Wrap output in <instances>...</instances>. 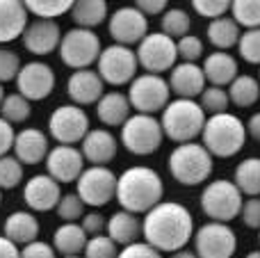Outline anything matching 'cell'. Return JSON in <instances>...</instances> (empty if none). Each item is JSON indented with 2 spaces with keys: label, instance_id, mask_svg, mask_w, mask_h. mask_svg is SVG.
<instances>
[{
  "label": "cell",
  "instance_id": "cell-24",
  "mask_svg": "<svg viewBox=\"0 0 260 258\" xmlns=\"http://www.w3.org/2000/svg\"><path fill=\"white\" fill-rule=\"evenodd\" d=\"M3 236L16 247H25L39 240V219L32 210H14L3 224Z\"/></svg>",
  "mask_w": 260,
  "mask_h": 258
},
{
  "label": "cell",
  "instance_id": "cell-2",
  "mask_svg": "<svg viewBox=\"0 0 260 258\" xmlns=\"http://www.w3.org/2000/svg\"><path fill=\"white\" fill-rule=\"evenodd\" d=\"M165 197V183L162 176L151 167H137L123 169L117 176V197L121 210H128L133 215L144 213L146 215L153 206H157Z\"/></svg>",
  "mask_w": 260,
  "mask_h": 258
},
{
  "label": "cell",
  "instance_id": "cell-13",
  "mask_svg": "<svg viewBox=\"0 0 260 258\" xmlns=\"http://www.w3.org/2000/svg\"><path fill=\"white\" fill-rule=\"evenodd\" d=\"M192 245L199 258H233L238 249V236L229 224L208 222L194 229Z\"/></svg>",
  "mask_w": 260,
  "mask_h": 258
},
{
  "label": "cell",
  "instance_id": "cell-11",
  "mask_svg": "<svg viewBox=\"0 0 260 258\" xmlns=\"http://www.w3.org/2000/svg\"><path fill=\"white\" fill-rule=\"evenodd\" d=\"M135 55H137L139 67L146 73H153V76H162L178 64L176 41L167 37L165 32H148L137 44Z\"/></svg>",
  "mask_w": 260,
  "mask_h": 258
},
{
  "label": "cell",
  "instance_id": "cell-36",
  "mask_svg": "<svg viewBox=\"0 0 260 258\" xmlns=\"http://www.w3.org/2000/svg\"><path fill=\"white\" fill-rule=\"evenodd\" d=\"M32 114V103L27 99H23L18 91H14V94H7L3 101V105H0V117L5 119V121H9L14 126V123H23L27 121Z\"/></svg>",
  "mask_w": 260,
  "mask_h": 258
},
{
  "label": "cell",
  "instance_id": "cell-28",
  "mask_svg": "<svg viewBox=\"0 0 260 258\" xmlns=\"http://www.w3.org/2000/svg\"><path fill=\"white\" fill-rule=\"evenodd\" d=\"M89 236L78 222H64L53 231V249L59 256H80L87 247Z\"/></svg>",
  "mask_w": 260,
  "mask_h": 258
},
{
  "label": "cell",
  "instance_id": "cell-27",
  "mask_svg": "<svg viewBox=\"0 0 260 258\" xmlns=\"http://www.w3.org/2000/svg\"><path fill=\"white\" fill-rule=\"evenodd\" d=\"M105 236L117 247H128L133 242H139L142 238V219L128 210H117L108 217Z\"/></svg>",
  "mask_w": 260,
  "mask_h": 258
},
{
  "label": "cell",
  "instance_id": "cell-25",
  "mask_svg": "<svg viewBox=\"0 0 260 258\" xmlns=\"http://www.w3.org/2000/svg\"><path fill=\"white\" fill-rule=\"evenodd\" d=\"M201 69H203L206 80L212 87H224V89L240 76L238 59L231 53H224V50H212L210 55H206Z\"/></svg>",
  "mask_w": 260,
  "mask_h": 258
},
{
  "label": "cell",
  "instance_id": "cell-52",
  "mask_svg": "<svg viewBox=\"0 0 260 258\" xmlns=\"http://www.w3.org/2000/svg\"><path fill=\"white\" fill-rule=\"evenodd\" d=\"M0 258H21V247H16L12 240L0 236Z\"/></svg>",
  "mask_w": 260,
  "mask_h": 258
},
{
  "label": "cell",
  "instance_id": "cell-9",
  "mask_svg": "<svg viewBox=\"0 0 260 258\" xmlns=\"http://www.w3.org/2000/svg\"><path fill=\"white\" fill-rule=\"evenodd\" d=\"M128 101L130 108L137 114H157L169 105L171 101V89L167 78L153 76V73H142L130 82L128 89Z\"/></svg>",
  "mask_w": 260,
  "mask_h": 258
},
{
  "label": "cell",
  "instance_id": "cell-35",
  "mask_svg": "<svg viewBox=\"0 0 260 258\" xmlns=\"http://www.w3.org/2000/svg\"><path fill=\"white\" fill-rule=\"evenodd\" d=\"M27 14H35L41 21H57L64 14H71L73 0H25Z\"/></svg>",
  "mask_w": 260,
  "mask_h": 258
},
{
  "label": "cell",
  "instance_id": "cell-23",
  "mask_svg": "<svg viewBox=\"0 0 260 258\" xmlns=\"http://www.w3.org/2000/svg\"><path fill=\"white\" fill-rule=\"evenodd\" d=\"M50 151L48 135L39 128H23L21 133H16L12 146V155L21 165H39L46 160Z\"/></svg>",
  "mask_w": 260,
  "mask_h": 258
},
{
  "label": "cell",
  "instance_id": "cell-40",
  "mask_svg": "<svg viewBox=\"0 0 260 258\" xmlns=\"http://www.w3.org/2000/svg\"><path fill=\"white\" fill-rule=\"evenodd\" d=\"M23 181V165L14 155L0 158V190H14Z\"/></svg>",
  "mask_w": 260,
  "mask_h": 258
},
{
  "label": "cell",
  "instance_id": "cell-20",
  "mask_svg": "<svg viewBox=\"0 0 260 258\" xmlns=\"http://www.w3.org/2000/svg\"><path fill=\"white\" fill-rule=\"evenodd\" d=\"M103 94H105V82L101 80L96 69H80V71H73L71 76H69L67 96L78 108L99 103Z\"/></svg>",
  "mask_w": 260,
  "mask_h": 258
},
{
  "label": "cell",
  "instance_id": "cell-16",
  "mask_svg": "<svg viewBox=\"0 0 260 258\" xmlns=\"http://www.w3.org/2000/svg\"><path fill=\"white\" fill-rule=\"evenodd\" d=\"M16 91L32 101H46L55 89V71L50 64L41 62V59H32V62H25L21 67L16 76Z\"/></svg>",
  "mask_w": 260,
  "mask_h": 258
},
{
  "label": "cell",
  "instance_id": "cell-14",
  "mask_svg": "<svg viewBox=\"0 0 260 258\" xmlns=\"http://www.w3.org/2000/svg\"><path fill=\"white\" fill-rule=\"evenodd\" d=\"M76 195L85 201V206H108L117 197V174L110 167H85L76 181Z\"/></svg>",
  "mask_w": 260,
  "mask_h": 258
},
{
  "label": "cell",
  "instance_id": "cell-39",
  "mask_svg": "<svg viewBox=\"0 0 260 258\" xmlns=\"http://www.w3.org/2000/svg\"><path fill=\"white\" fill-rule=\"evenodd\" d=\"M55 213H57V217L62 219V222H78V219L85 217L87 206L76 192H69V195H62Z\"/></svg>",
  "mask_w": 260,
  "mask_h": 258
},
{
  "label": "cell",
  "instance_id": "cell-4",
  "mask_svg": "<svg viewBox=\"0 0 260 258\" xmlns=\"http://www.w3.org/2000/svg\"><path fill=\"white\" fill-rule=\"evenodd\" d=\"M206 119L208 117L199 105V101L174 99L162 110L160 126L167 140L176 142V144H185V142H197V137H201Z\"/></svg>",
  "mask_w": 260,
  "mask_h": 258
},
{
  "label": "cell",
  "instance_id": "cell-38",
  "mask_svg": "<svg viewBox=\"0 0 260 258\" xmlns=\"http://www.w3.org/2000/svg\"><path fill=\"white\" fill-rule=\"evenodd\" d=\"M199 105L203 108V112L208 114V117H212V114H221L229 110L231 101H229V91L224 89V87H206L203 89V94L199 96Z\"/></svg>",
  "mask_w": 260,
  "mask_h": 258
},
{
  "label": "cell",
  "instance_id": "cell-15",
  "mask_svg": "<svg viewBox=\"0 0 260 258\" xmlns=\"http://www.w3.org/2000/svg\"><path fill=\"white\" fill-rule=\"evenodd\" d=\"M108 32L114 44L133 48L148 35V18L135 5H123L110 14Z\"/></svg>",
  "mask_w": 260,
  "mask_h": 258
},
{
  "label": "cell",
  "instance_id": "cell-44",
  "mask_svg": "<svg viewBox=\"0 0 260 258\" xmlns=\"http://www.w3.org/2000/svg\"><path fill=\"white\" fill-rule=\"evenodd\" d=\"M176 50H178V59L180 62H189L197 64L203 57V41L197 35H185L183 39L176 41Z\"/></svg>",
  "mask_w": 260,
  "mask_h": 258
},
{
  "label": "cell",
  "instance_id": "cell-5",
  "mask_svg": "<svg viewBox=\"0 0 260 258\" xmlns=\"http://www.w3.org/2000/svg\"><path fill=\"white\" fill-rule=\"evenodd\" d=\"M169 174L176 183L185 187L201 185L210 178L215 169V158L208 153V149L201 142H185L176 144V149L169 153Z\"/></svg>",
  "mask_w": 260,
  "mask_h": 258
},
{
  "label": "cell",
  "instance_id": "cell-42",
  "mask_svg": "<svg viewBox=\"0 0 260 258\" xmlns=\"http://www.w3.org/2000/svg\"><path fill=\"white\" fill-rule=\"evenodd\" d=\"M82 258H119V247L108 236H94L87 240Z\"/></svg>",
  "mask_w": 260,
  "mask_h": 258
},
{
  "label": "cell",
  "instance_id": "cell-49",
  "mask_svg": "<svg viewBox=\"0 0 260 258\" xmlns=\"http://www.w3.org/2000/svg\"><path fill=\"white\" fill-rule=\"evenodd\" d=\"M21 258H57V251L53 249L50 242L35 240L30 245L21 247Z\"/></svg>",
  "mask_w": 260,
  "mask_h": 258
},
{
  "label": "cell",
  "instance_id": "cell-30",
  "mask_svg": "<svg viewBox=\"0 0 260 258\" xmlns=\"http://www.w3.org/2000/svg\"><path fill=\"white\" fill-rule=\"evenodd\" d=\"M71 18L76 27L96 30L110 18V9L105 0H76L71 7Z\"/></svg>",
  "mask_w": 260,
  "mask_h": 258
},
{
  "label": "cell",
  "instance_id": "cell-18",
  "mask_svg": "<svg viewBox=\"0 0 260 258\" xmlns=\"http://www.w3.org/2000/svg\"><path fill=\"white\" fill-rule=\"evenodd\" d=\"M62 199V187L55 178H50L48 174H35L32 178H27L23 185V201L32 213H48L55 210Z\"/></svg>",
  "mask_w": 260,
  "mask_h": 258
},
{
  "label": "cell",
  "instance_id": "cell-55",
  "mask_svg": "<svg viewBox=\"0 0 260 258\" xmlns=\"http://www.w3.org/2000/svg\"><path fill=\"white\" fill-rule=\"evenodd\" d=\"M244 258H260V247H258V249H251Z\"/></svg>",
  "mask_w": 260,
  "mask_h": 258
},
{
  "label": "cell",
  "instance_id": "cell-37",
  "mask_svg": "<svg viewBox=\"0 0 260 258\" xmlns=\"http://www.w3.org/2000/svg\"><path fill=\"white\" fill-rule=\"evenodd\" d=\"M231 18L240 27L258 30L260 27V0H235V3H231Z\"/></svg>",
  "mask_w": 260,
  "mask_h": 258
},
{
  "label": "cell",
  "instance_id": "cell-45",
  "mask_svg": "<svg viewBox=\"0 0 260 258\" xmlns=\"http://www.w3.org/2000/svg\"><path fill=\"white\" fill-rule=\"evenodd\" d=\"M192 9L199 16L215 21V18L226 16V12H231V3L229 0H194Z\"/></svg>",
  "mask_w": 260,
  "mask_h": 258
},
{
  "label": "cell",
  "instance_id": "cell-17",
  "mask_svg": "<svg viewBox=\"0 0 260 258\" xmlns=\"http://www.w3.org/2000/svg\"><path fill=\"white\" fill-rule=\"evenodd\" d=\"M46 174L62 185V183H76L85 172V158L76 146L55 144L46 155Z\"/></svg>",
  "mask_w": 260,
  "mask_h": 258
},
{
  "label": "cell",
  "instance_id": "cell-26",
  "mask_svg": "<svg viewBox=\"0 0 260 258\" xmlns=\"http://www.w3.org/2000/svg\"><path fill=\"white\" fill-rule=\"evenodd\" d=\"M27 23L25 5L18 0H0V46L23 37Z\"/></svg>",
  "mask_w": 260,
  "mask_h": 258
},
{
  "label": "cell",
  "instance_id": "cell-58",
  "mask_svg": "<svg viewBox=\"0 0 260 258\" xmlns=\"http://www.w3.org/2000/svg\"><path fill=\"white\" fill-rule=\"evenodd\" d=\"M0 204H3V190H0Z\"/></svg>",
  "mask_w": 260,
  "mask_h": 258
},
{
  "label": "cell",
  "instance_id": "cell-29",
  "mask_svg": "<svg viewBox=\"0 0 260 258\" xmlns=\"http://www.w3.org/2000/svg\"><path fill=\"white\" fill-rule=\"evenodd\" d=\"M96 117L101 123L110 128H121L130 117V101L121 91H108L101 96V101L96 103Z\"/></svg>",
  "mask_w": 260,
  "mask_h": 258
},
{
  "label": "cell",
  "instance_id": "cell-12",
  "mask_svg": "<svg viewBox=\"0 0 260 258\" xmlns=\"http://www.w3.org/2000/svg\"><path fill=\"white\" fill-rule=\"evenodd\" d=\"M89 131V114L73 103L57 105L48 117V135L57 144L76 146L78 142L85 140V135Z\"/></svg>",
  "mask_w": 260,
  "mask_h": 258
},
{
  "label": "cell",
  "instance_id": "cell-31",
  "mask_svg": "<svg viewBox=\"0 0 260 258\" xmlns=\"http://www.w3.org/2000/svg\"><path fill=\"white\" fill-rule=\"evenodd\" d=\"M206 37H208V41L215 46V50L229 53V48L238 46V41H240V25L231 16L215 18V21L208 23Z\"/></svg>",
  "mask_w": 260,
  "mask_h": 258
},
{
  "label": "cell",
  "instance_id": "cell-43",
  "mask_svg": "<svg viewBox=\"0 0 260 258\" xmlns=\"http://www.w3.org/2000/svg\"><path fill=\"white\" fill-rule=\"evenodd\" d=\"M21 67L23 64H21V57H18L16 50L7 48V46H0V85L16 80Z\"/></svg>",
  "mask_w": 260,
  "mask_h": 258
},
{
  "label": "cell",
  "instance_id": "cell-48",
  "mask_svg": "<svg viewBox=\"0 0 260 258\" xmlns=\"http://www.w3.org/2000/svg\"><path fill=\"white\" fill-rule=\"evenodd\" d=\"M119 258H165L157 249H153L148 242H133L119 249Z\"/></svg>",
  "mask_w": 260,
  "mask_h": 258
},
{
  "label": "cell",
  "instance_id": "cell-22",
  "mask_svg": "<svg viewBox=\"0 0 260 258\" xmlns=\"http://www.w3.org/2000/svg\"><path fill=\"white\" fill-rule=\"evenodd\" d=\"M169 89L171 94H176V99H189L197 101L199 96L206 89V76L203 69L199 64H189V62H178L174 69L169 71Z\"/></svg>",
  "mask_w": 260,
  "mask_h": 258
},
{
  "label": "cell",
  "instance_id": "cell-34",
  "mask_svg": "<svg viewBox=\"0 0 260 258\" xmlns=\"http://www.w3.org/2000/svg\"><path fill=\"white\" fill-rule=\"evenodd\" d=\"M189 27H192V16L183 7H169L160 16V32H165L174 41L189 35Z\"/></svg>",
  "mask_w": 260,
  "mask_h": 258
},
{
  "label": "cell",
  "instance_id": "cell-10",
  "mask_svg": "<svg viewBox=\"0 0 260 258\" xmlns=\"http://www.w3.org/2000/svg\"><path fill=\"white\" fill-rule=\"evenodd\" d=\"M137 69L139 62L135 50L119 44L105 46L99 55V62H96V71H99L101 80L112 87L130 85L137 78Z\"/></svg>",
  "mask_w": 260,
  "mask_h": 258
},
{
  "label": "cell",
  "instance_id": "cell-56",
  "mask_svg": "<svg viewBox=\"0 0 260 258\" xmlns=\"http://www.w3.org/2000/svg\"><path fill=\"white\" fill-rule=\"evenodd\" d=\"M5 96H7V94H5V85H0V105H3V101H5Z\"/></svg>",
  "mask_w": 260,
  "mask_h": 258
},
{
  "label": "cell",
  "instance_id": "cell-8",
  "mask_svg": "<svg viewBox=\"0 0 260 258\" xmlns=\"http://www.w3.org/2000/svg\"><path fill=\"white\" fill-rule=\"evenodd\" d=\"M121 144L133 155H151L162 146L165 133H162L160 119L153 114H130L121 126Z\"/></svg>",
  "mask_w": 260,
  "mask_h": 258
},
{
  "label": "cell",
  "instance_id": "cell-3",
  "mask_svg": "<svg viewBox=\"0 0 260 258\" xmlns=\"http://www.w3.org/2000/svg\"><path fill=\"white\" fill-rule=\"evenodd\" d=\"M201 140L212 158H233L247 142V126L238 114H212L206 119Z\"/></svg>",
  "mask_w": 260,
  "mask_h": 258
},
{
  "label": "cell",
  "instance_id": "cell-21",
  "mask_svg": "<svg viewBox=\"0 0 260 258\" xmlns=\"http://www.w3.org/2000/svg\"><path fill=\"white\" fill-rule=\"evenodd\" d=\"M119 151V142L108 128H91L80 142V153L91 167H108Z\"/></svg>",
  "mask_w": 260,
  "mask_h": 258
},
{
  "label": "cell",
  "instance_id": "cell-59",
  "mask_svg": "<svg viewBox=\"0 0 260 258\" xmlns=\"http://www.w3.org/2000/svg\"><path fill=\"white\" fill-rule=\"evenodd\" d=\"M258 82H260V71H258Z\"/></svg>",
  "mask_w": 260,
  "mask_h": 258
},
{
  "label": "cell",
  "instance_id": "cell-32",
  "mask_svg": "<svg viewBox=\"0 0 260 258\" xmlns=\"http://www.w3.org/2000/svg\"><path fill=\"white\" fill-rule=\"evenodd\" d=\"M229 101L235 108H251L260 99V82L256 76L249 73H240L233 82L229 85Z\"/></svg>",
  "mask_w": 260,
  "mask_h": 258
},
{
  "label": "cell",
  "instance_id": "cell-54",
  "mask_svg": "<svg viewBox=\"0 0 260 258\" xmlns=\"http://www.w3.org/2000/svg\"><path fill=\"white\" fill-rule=\"evenodd\" d=\"M169 258H199L194 251H189V249H180V251H174Z\"/></svg>",
  "mask_w": 260,
  "mask_h": 258
},
{
  "label": "cell",
  "instance_id": "cell-7",
  "mask_svg": "<svg viewBox=\"0 0 260 258\" xmlns=\"http://www.w3.org/2000/svg\"><path fill=\"white\" fill-rule=\"evenodd\" d=\"M59 59L73 71L80 69H91V64L99 62V55L103 50L101 46V37L94 30H85V27H76L67 30L59 41Z\"/></svg>",
  "mask_w": 260,
  "mask_h": 258
},
{
  "label": "cell",
  "instance_id": "cell-47",
  "mask_svg": "<svg viewBox=\"0 0 260 258\" xmlns=\"http://www.w3.org/2000/svg\"><path fill=\"white\" fill-rule=\"evenodd\" d=\"M80 227L85 229V233L89 238L103 236L105 227H108V219L103 217V213H99V210H91V213H85V217L80 219Z\"/></svg>",
  "mask_w": 260,
  "mask_h": 258
},
{
  "label": "cell",
  "instance_id": "cell-60",
  "mask_svg": "<svg viewBox=\"0 0 260 258\" xmlns=\"http://www.w3.org/2000/svg\"><path fill=\"white\" fill-rule=\"evenodd\" d=\"M258 240H260V236H258Z\"/></svg>",
  "mask_w": 260,
  "mask_h": 258
},
{
  "label": "cell",
  "instance_id": "cell-6",
  "mask_svg": "<svg viewBox=\"0 0 260 258\" xmlns=\"http://www.w3.org/2000/svg\"><path fill=\"white\" fill-rule=\"evenodd\" d=\"M201 210L210 222H221L229 224L235 217H240V210L244 204V195L240 187L229 178H217L210 181L203 187L201 197H199Z\"/></svg>",
  "mask_w": 260,
  "mask_h": 258
},
{
  "label": "cell",
  "instance_id": "cell-33",
  "mask_svg": "<svg viewBox=\"0 0 260 258\" xmlns=\"http://www.w3.org/2000/svg\"><path fill=\"white\" fill-rule=\"evenodd\" d=\"M233 183L240 187V192L247 197H260V158L251 155L244 158L242 163L235 167Z\"/></svg>",
  "mask_w": 260,
  "mask_h": 258
},
{
  "label": "cell",
  "instance_id": "cell-53",
  "mask_svg": "<svg viewBox=\"0 0 260 258\" xmlns=\"http://www.w3.org/2000/svg\"><path fill=\"white\" fill-rule=\"evenodd\" d=\"M244 126H247V137L260 142V112L251 114V117H249V121L244 123Z\"/></svg>",
  "mask_w": 260,
  "mask_h": 258
},
{
  "label": "cell",
  "instance_id": "cell-50",
  "mask_svg": "<svg viewBox=\"0 0 260 258\" xmlns=\"http://www.w3.org/2000/svg\"><path fill=\"white\" fill-rule=\"evenodd\" d=\"M14 137H16L14 126L0 117V158L9 155V151H12V146H14Z\"/></svg>",
  "mask_w": 260,
  "mask_h": 258
},
{
  "label": "cell",
  "instance_id": "cell-57",
  "mask_svg": "<svg viewBox=\"0 0 260 258\" xmlns=\"http://www.w3.org/2000/svg\"><path fill=\"white\" fill-rule=\"evenodd\" d=\"M62 258H82V256H62Z\"/></svg>",
  "mask_w": 260,
  "mask_h": 258
},
{
  "label": "cell",
  "instance_id": "cell-1",
  "mask_svg": "<svg viewBox=\"0 0 260 258\" xmlns=\"http://www.w3.org/2000/svg\"><path fill=\"white\" fill-rule=\"evenodd\" d=\"M194 236V217L178 201H160L142 219L144 242L160 254H174L185 249Z\"/></svg>",
  "mask_w": 260,
  "mask_h": 258
},
{
  "label": "cell",
  "instance_id": "cell-19",
  "mask_svg": "<svg viewBox=\"0 0 260 258\" xmlns=\"http://www.w3.org/2000/svg\"><path fill=\"white\" fill-rule=\"evenodd\" d=\"M21 41H23V48H25L27 53L37 55V57L50 55L53 50L59 48V41H62L59 23L57 21H41V18H35V21L27 23Z\"/></svg>",
  "mask_w": 260,
  "mask_h": 258
},
{
  "label": "cell",
  "instance_id": "cell-51",
  "mask_svg": "<svg viewBox=\"0 0 260 258\" xmlns=\"http://www.w3.org/2000/svg\"><path fill=\"white\" fill-rule=\"evenodd\" d=\"M167 0H137V3H135V7L139 9V12L144 14V16H162V14L167 12Z\"/></svg>",
  "mask_w": 260,
  "mask_h": 258
},
{
  "label": "cell",
  "instance_id": "cell-46",
  "mask_svg": "<svg viewBox=\"0 0 260 258\" xmlns=\"http://www.w3.org/2000/svg\"><path fill=\"white\" fill-rule=\"evenodd\" d=\"M240 217H242V224L247 229L260 231V197H249V199H244Z\"/></svg>",
  "mask_w": 260,
  "mask_h": 258
},
{
  "label": "cell",
  "instance_id": "cell-41",
  "mask_svg": "<svg viewBox=\"0 0 260 258\" xmlns=\"http://www.w3.org/2000/svg\"><path fill=\"white\" fill-rule=\"evenodd\" d=\"M240 57L249 64L260 67V27L258 30H244L238 41Z\"/></svg>",
  "mask_w": 260,
  "mask_h": 258
}]
</instances>
